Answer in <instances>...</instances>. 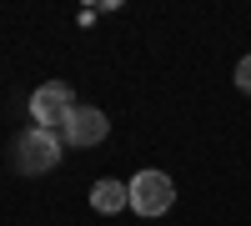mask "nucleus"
<instances>
[{"label": "nucleus", "mask_w": 251, "mask_h": 226, "mask_svg": "<svg viewBox=\"0 0 251 226\" xmlns=\"http://www.w3.org/2000/svg\"><path fill=\"white\" fill-rule=\"evenodd\" d=\"M55 166H60V136H55V131L30 126V131L15 136V171H20V176H46V171H55Z\"/></svg>", "instance_id": "f257e3e1"}, {"label": "nucleus", "mask_w": 251, "mask_h": 226, "mask_svg": "<svg viewBox=\"0 0 251 226\" xmlns=\"http://www.w3.org/2000/svg\"><path fill=\"white\" fill-rule=\"evenodd\" d=\"M176 201V181L166 171H136L131 181V211L136 216H166Z\"/></svg>", "instance_id": "f03ea898"}, {"label": "nucleus", "mask_w": 251, "mask_h": 226, "mask_svg": "<svg viewBox=\"0 0 251 226\" xmlns=\"http://www.w3.org/2000/svg\"><path fill=\"white\" fill-rule=\"evenodd\" d=\"M75 111V91L66 86V80H46L35 96H30V121L40 131H55V126H66V116Z\"/></svg>", "instance_id": "7ed1b4c3"}, {"label": "nucleus", "mask_w": 251, "mask_h": 226, "mask_svg": "<svg viewBox=\"0 0 251 226\" xmlns=\"http://www.w3.org/2000/svg\"><path fill=\"white\" fill-rule=\"evenodd\" d=\"M106 131H111V121H106L100 106H75L66 116V126H60V141H66V146H100Z\"/></svg>", "instance_id": "20e7f679"}, {"label": "nucleus", "mask_w": 251, "mask_h": 226, "mask_svg": "<svg viewBox=\"0 0 251 226\" xmlns=\"http://www.w3.org/2000/svg\"><path fill=\"white\" fill-rule=\"evenodd\" d=\"M91 206L100 211V216H111V211H126L131 206V181H96L91 186Z\"/></svg>", "instance_id": "39448f33"}, {"label": "nucleus", "mask_w": 251, "mask_h": 226, "mask_svg": "<svg viewBox=\"0 0 251 226\" xmlns=\"http://www.w3.org/2000/svg\"><path fill=\"white\" fill-rule=\"evenodd\" d=\"M236 86H241V91L251 96V55H246V60H241V66H236Z\"/></svg>", "instance_id": "423d86ee"}]
</instances>
